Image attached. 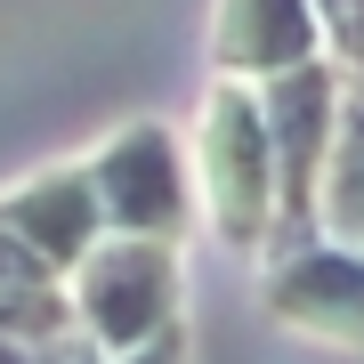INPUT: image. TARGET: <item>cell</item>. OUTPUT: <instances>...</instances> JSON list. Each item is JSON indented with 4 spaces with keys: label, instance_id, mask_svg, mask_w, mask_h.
Listing matches in <instances>:
<instances>
[{
    "label": "cell",
    "instance_id": "1",
    "mask_svg": "<svg viewBox=\"0 0 364 364\" xmlns=\"http://www.w3.org/2000/svg\"><path fill=\"white\" fill-rule=\"evenodd\" d=\"M186 162H195V210L219 227V243L259 259L275 227V146L259 114V81H210Z\"/></svg>",
    "mask_w": 364,
    "mask_h": 364
},
{
    "label": "cell",
    "instance_id": "2",
    "mask_svg": "<svg viewBox=\"0 0 364 364\" xmlns=\"http://www.w3.org/2000/svg\"><path fill=\"white\" fill-rule=\"evenodd\" d=\"M65 291H73V316H81V332H90V348L105 364L138 356L146 340L178 332V243H154V235H97V243L73 259Z\"/></svg>",
    "mask_w": 364,
    "mask_h": 364
},
{
    "label": "cell",
    "instance_id": "3",
    "mask_svg": "<svg viewBox=\"0 0 364 364\" xmlns=\"http://www.w3.org/2000/svg\"><path fill=\"white\" fill-rule=\"evenodd\" d=\"M90 186H97L105 235L186 243V227H195V162H186L178 130H162V122H130L90 162Z\"/></svg>",
    "mask_w": 364,
    "mask_h": 364
},
{
    "label": "cell",
    "instance_id": "4",
    "mask_svg": "<svg viewBox=\"0 0 364 364\" xmlns=\"http://www.w3.org/2000/svg\"><path fill=\"white\" fill-rule=\"evenodd\" d=\"M267 267V316L284 332H308V340H332V348H364V251L348 243H299V251H275Z\"/></svg>",
    "mask_w": 364,
    "mask_h": 364
},
{
    "label": "cell",
    "instance_id": "5",
    "mask_svg": "<svg viewBox=\"0 0 364 364\" xmlns=\"http://www.w3.org/2000/svg\"><path fill=\"white\" fill-rule=\"evenodd\" d=\"M0 227H9L49 275H73V259L105 235L97 186H90V162H57V170H41V178L9 186V195H0Z\"/></svg>",
    "mask_w": 364,
    "mask_h": 364
},
{
    "label": "cell",
    "instance_id": "6",
    "mask_svg": "<svg viewBox=\"0 0 364 364\" xmlns=\"http://www.w3.org/2000/svg\"><path fill=\"white\" fill-rule=\"evenodd\" d=\"M324 57V9L316 0H219V33H210V65L219 81H267Z\"/></svg>",
    "mask_w": 364,
    "mask_h": 364
},
{
    "label": "cell",
    "instance_id": "7",
    "mask_svg": "<svg viewBox=\"0 0 364 364\" xmlns=\"http://www.w3.org/2000/svg\"><path fill=\"white\" fill-rule=\"evenodd\" d=\"M316 235H324V243L364 251V90H340L324 186H316Z\"/></svg>",
    "mask_w": 364,
    "mask_h": 364
},
{
    "label": "cell",
    "instance_id": "8",
    "mask_svg": "<svg viewBox=\"0 0 364 364\" xmlns=\"http://www.w3.org/2000/svg\"><path fill=\"white\" fill-rule=\"evenodd\" d=\"M324 41H332L340 57H348V73H340V81H348V90H364V9H356V16H340Z\"/></svg>",
    "mask_w": 364,
    "mask_h": 364
},
{
    "label": "cell",
    "instance_id": "9",
    "mask_svg": "<svg viewBox=\"0 0 364 364\" xmlns=\"http://www.w3.org/2000/svg\"><path fill=\"white\" fill-rule=\"evenodd\" d=\"M114 364H186V332H162V340H146L138 356H114Z\"/></svg>",
    "mask_w": 364,
    "mask_h": 364
}]
</instances>
